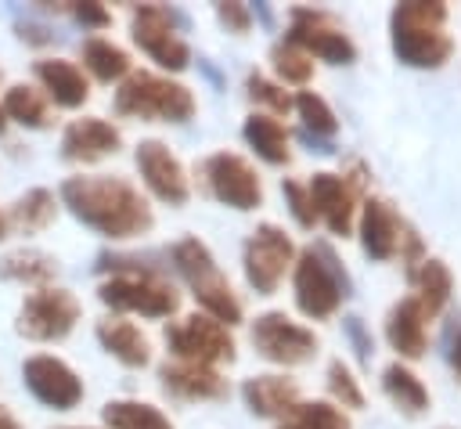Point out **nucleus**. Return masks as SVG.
Segmentation results:
<instances>
[{
    "mask_svg": "<svg viewBox=\"0 0 461 429\" xmlns=\"http://www.w3.org/2000/svg\"><path fill=\"white\" fill-rule=\"evenodd\" d=\"M61 205L90 231L126 242L140 238L155 227V213L148 198L126 180V177H108V173H79L61 184Z\"/></svg>",
    "mask_w": 461,
    "mask_h": 429,
    "instance_id": "f257e3e1",
    "label": "nucleus"
},
{
    "mask_svg": "<svg viewBox=\"0 0 461 429\" xmlns=\"http://www.w3.org/2000/svg\"><path fill=\"white\" fill-rule=\"evenodd\" d=\"M450 7L443 0H403L389 14L393 54L411 68H439L454 54V40L447 32Z\"/></svg>",
    "mask_w": 461,
    "mask_h": 429,
    "instance_id": "f03ea898",
    "label": "nucleus"
},
{
    "mask_svg": "<svg viewBox=\"0 0 461 429\" xmlns=\"http://www.w3.org/2000/svg\"><path fill=\"white\" fill-rule=\"evenodd\" d=\"M101 270H115L108 281L97 285V299L119 314H140V317H169L180 310L176 288L151 267H137V260L126 256H101Z\"/></svg>",
    "mask_w": 461,
    "mask_h": 429,
    "instance_id": "7ed1b4c3",
    "label": "nucleus"
},
{
    "mask_svg": "<svg viewBox=\"0 0 461 429\" xmlns=\"http://www.w3.org/2000/svg\"><path fill=\"white\" fill-rule=\"evenodd\" d=\"M169 260H173L176 274L187 281V288H191V296L198 299L202 314H209V317L220 321L223 328H230V324L241 321V299L234 296L230 281L223 278L216 256L209 252V245H205L202 238H194V234L180 238V242L169 249Z\"/></svg>",
    "mask_w": 461,
    "mask_h": 429,
    "instance_id": "20e7f679",
    "label": "nucleus"
},
{
    "mask_svg": "<svg viewBox=\"0 0 461 429\" xmlns=\"http://www.w3.org/2000/svg\"><path fill=\"white\" fill-rule=\"evenodd\" d=\"M119 115L144 119V123H187L194 115V94L191 87L158 76V72H130L115 97H112Z\"/></svg>",
    "mask_w": 461,
    "mask_h": 429,
    "instance_id": "39448f33",
    "label": "nucleus"
},
{
    "mask_svg": "<svg viewBox=\"0 0 461 429\" xmlns=\"http://www.w3.org/2000/svg\"><path fill=\"white\" fill-rule=\"evenodd\" d=\"M292 285H295V306L310 321L331 317L342 299L349 296V278L339 267V256L328 245H310L292 263Z\"/></svg>",
    "mask_w": 461,
    "mask_h": 429,
    "instance_id": "423d86ee",
    "label": "nucleus"
},
{
    "mask_svg": "<svg viewBox=\"0 0 461 429\" xmlns=\"http://www.w3.org/2000/svg\"><path fill=\"white\" fill-rule=\"evenodd\" d=\"M79 314H83V306L68 288L47 285V288H36L22 299L14 332L32 339V342H58L76 328Z\"/></svg>",
    "mask_w": 461,
    "mask_h": 429,
    "instance_id": "0eeeda50",
    "label": "nucleus"
},
{
    "mask_svg": "<svg viewBox=\"0 0 461 429\" xmlns=\"http://www.w3.org/2000/svg\"><path fill=\"white\" fill-rule=\"evenodd\" d=\"M285 43L299 47L310 58H321L328 65H349L357 61V43L349 40V32H342V25L317 7H292L288 11V32Z\"/></svg>",
    "mask_w": 461,
    "mask_h": 429,
    "instance_id": "6e6552de",
    "label": "nucleus"
},
{
    "mask_svg": "<svg viewBox=\"0 0 461 429\" xmlns=\"http://www.w3.org/2000/svg\"><path fill=\"white\" fill-rule=\"evenodd\" d=\"M166 346L173 353V361H187V364H230L234 361V339L230 332L212 321L209 314H191L180 317L166 328Z\"/></svg>",
    "mask_w": 461,
    "mask_h": 429,
    "instance_id": "1a4fd4ad",
    "label": "nucleus"
},
{
    "mask_svg": "<svg viewBox=\"0 0 461 429\" xmlns=\"http://www.w3.org/2000/svg\"><path fill=\"white\" fill-rule=\"evenodd\" d=\"M130 36L166 72H184L187 61H191V47L176 32V14L169 7H162V4H140V7H133Z\"/></svg>",
    "mask_w": 461,
    "mask_h": 429,
    "instance_id": "9d476101",
    "label": "nucleus"
},
{
    "mask_svg": "<svg viewBox=\"0 0 461 429\" xmlns=\"http://www.w3.org/2000/svg\"><path fill=\"white\" fill-rule=\"evenodd\" d=\"M245 263V281L256 288V296H274L288 267L295 263V245L277 224H259L241 252Z\"/></svg>",
    "mask_w": 461,
    "mask_h": 429,
    "instance_id": "9b49d317",
    "label": "nucleus"
},
{
    "mask_svg": "<svg viewBox=\"0 0 461 429\" xmlns=\"http://www.w3.org/2000/svg\"><path fill=\"white\" fill-rule=\"evenodd\" d=\"M202 180L209 187V195L230 209H256L263 205V180L256 173V166L238 155V151H212L202 162Z\"/></svg>",
    "mask_w": 461,
    "mask_h": 429,
    "instance_id": "f8f14e48",
    "label": "nucleus"
},
{
    "mask_svg": "<svg viewBox=\"0 0 461 429\" xmlns=\"http://www.w3.org/2000/svg\"><path fill=\"white\" fill-rule=\"evenodd\" d=\"M256 353L270 364H306L313 361L317 353V335L310 328H303L299 321H292L285 310H267L252 321V332H249Z\"/></svg>",
    "mask_w": 461,
    "mask_h": 429,
    "instance_id": "ddd939ff",
    "label": "nucleus"
},
{
    "mask_svg": "<svg viewBox=\"0 0 461 429\" xmlns=\"http://www.w3.org/2000/svg\"><path fill=\"white\" fill-rule=\"evenodd\" d=\"M22 382L25 389L54 411H72L83 400V379L54 353H36L22 364Z\"/></svg>",
    "mask_w": 461,
    "mask_h": 429,
    "instance_id": "4468645a",
    "label": "nucleus"
},
{
    "mask_svg": "<svg viewBox=\"0 0 461 429\" xmlns=\"http://www.w3.org/2000/svg\"><path fill=\"white\" fill-rule=\"evenodd\" d=\"M133 162H137V169H140L144 187H148L158 202H166V205H184V202L191 198V184H187L184 162L169 151L166 141H155V137L140 141L137 151H133Z\"/></svg>",
    "mask_w": 461,
    "mask_h": 429,
    "instance_id": "2eb2a0df",
    "label": "nucleus"
},
{
    "mask_svg": "<svg viewBox=\"0 0 461 429\" xmlns=\"http://www.w3.org/2000/svg\"><path fill=\"white\" fill-rule=\"evenodd\" d=\"M407 224L403 216L393 209V202L385 198H364V209H360V245L371 260H393L407 238Z\"/></svg>",
    "mask_w": 461,
    "mask_h": 429,
    "instance_id": "dca6fc26",
    "label": "nucleus"
},
{
    "mask_svg": "<svg viewBox=\"0 0 461 429\" xmlns=\"http://www.w3.org/2000/svg\"><path fill=\"white\" fill-rule=\"evenodd\" d=\"M306 195L313 202L317 220L328 224L331 234H349L353 231V209H357V191L346 184L339 173H313L306 184Z\"/></svg>",
    "mask_w": 461,
    "mask_h": 429,
    "instance_id": "f3484780",
    "label": "nucleus"
},
{
    "mask_svg": "<svg viewBox=\"0 0 461 429\" xmlns=\"http://www.w3.org/2000/svg\"><path fill=\"white\" fill-rule=\"evenodd\" d=\"M119 144H122V133L108 119H97V115L72 119L61 133V155L68 162H101L115 155Z\"/></svg>",
    "mask_w": 461,
    "mask_h": 429,
    "instance_id": "a211bd4d",
    "label": "nucleus"
},
{
    "mask_svg": "<svg viewBox=\"0 0 461 429\" xmlns=\"http://www.w3.org/2000/svg\"><path fill=\"white\" fill-rule=\"evenodd\" d=\"M429 314L414 296H403L385 317V339L403 361H418L429 350Z\"/></svg>",
    "mask_w": 461,
    "mask_h": 429,
    "instance_id": "6ab92c4d",
    "label": "nucleus"
},
{
    "mask_svg": "<svg viewBox=\"0 0 461 429\" xmlns=\"http://www.w3.org/2000/svg\"><path fill=\"white\" fill-rule=\"evenodd\" d=\"M158 379H162V389L180 400H223L227 397V379L205 364L166 361L158 368Z\"/></svg>",
    "mask_w": 461,
    "mask_h": 429,
    "instance_id": "aec40b11",
    "label": "nucleus"
},
{
    "mask_svg": "<svg viewBox=\"0 0 461 429\" xmlns=\"http://www.w3.org/2000/svg\"><path fill=\"white\" fill-rule=\"evenodd\" d=\"M241 397H245V407L256 418H281V422L303 400L299 382L288 379V375H252V379L241 382Z\"/></svg>",
    "mask_w": 461,
    "mask_h": 429,
    "instance_id": "412c9836",
    "label": "nucleus"
},
{
    "mask_svg": "<svg viewBox=\"0 0 461 429\" xmlns=\"http://www.w3.org/2000/svg\"><path fill=\"white\" fill-rule=\"evenodd\" d=\"M36 83L43 87V94L58 105V108H83L90 97V83L83 76V68L68 58H40L32 65Z\"/></svg>",
    "mask_w": 461,
    "mask_h": 429,
    "instance_id": "4be33fe9",
    "label": "nucleus"
},
{
    "mask_svg": "<svg viewBox=\"0 0 461 429\" xmlns=\"http://www.w3.org/2000/svg\"><path fill=\"white\" fill-rule=\"evenodd\" d=\"M97 342L104 353H112L119 364L126 368H144L151 361V342L148 335L133 324V321H122V317H101L97 328H94Z\"/></svg>",
    "mask_w": 461,
    "mask_h": 429,
    "instance_id": "5701e85b",
    "label": "nucleus"
},
{
    "mask_svg": "<svg viewBox=\"0 0 461 429\" xmlns=\"http://www.w3.org/2000/svg\"><path fill=\"white\" fill-rule=\"evenodd\" d=\"M241 137L245 144L270 166H288L292 162V148H288V130L285 123H277L274 115H263V112H252L241 126Z\"/></svg>",
    "mask_w": 461,
    "mask_h": 429,
    "instance_id": "b1692460",
    "label": "nucleus"
},
{
    "mask_svg": "<svg viewBox=\"0 0 461 429\" xmlns=\"http://www.w3.org/2000/svg\"><path fill=\"white\" fill-rule=\"evenodd\" d=\"M407 274H411V285H414V299L425 306V314H429V317L439 314V310L447 306L450 292H454L450 267H447L443 260H429V256H421Z\"/></svg>",
    "mask_w": 461,
    "mask_h": 429,
    "instance_id": "393cba45",
    "label": "nucleus"
},
{
    "mask_svg": "<svg viewBox=\"0 0 461 429\" xmlns=\"http://www.w3.org/2000/svg\"><path fill=\"white\" fill-rule=\"evenodd\" d=\"M58 274V260L43 249H14L0 256V278L14 281V285H32V288H47Z\"/></svg>",
    "mask_w": 461,
    "mask_h": 429,
    "instance_id": "a878e982",
    "label": "nucleus"
},
{
    "mask_svg": "<svg viewBox=\"0 0 461 429\" xmlns=\"http://www.w3.org/2000/svg\"><path fill=\"white\" fill-rule=\"evenodd\" d=\"M54 213H58L54 195L47 187H32V191H25V195H18L11 202V209L4 213V220H7V231L36 234V231H43L54 220Z\"/></svg>",
    "mask_w": 461,
    "mask_h": 429,
    "instance_id": "bb28decb",
    "label": "nucleus"
},
{
    "mask_svg": "<svg viewBox=\"0 0 461 429\" xmlns=\"http://www.w3.org/2000/svg\"><path fill=\"white\" fill-rule=\"evenodd\" d=\"M7 123H18L25 130H43L50 126V108H47V97L36 90V87H25V83H11L4 101H0Z\"/></svg>",
    "mask_w": 461,
    "mask_h": 429,
    "instance_id": "cd10ccee",
    "label": "nucleus"
},
{
    "mask_svg": "<svg viewBox=\"0 0 461 429\" xmlns=\"http://www.w3.org/2000/svg\"><path fill=\"white\" fill-rule=\"evenodd\" d=\"M382 389H385V397H389L403 415H411V418L429 407V389H425L421 379H418L407 364H400V361H393V364L382 371Z\"/></svg>",
    "mask_w": 461,
    "mask_h": 429,
    "instance_id": "c85d7f7f",
    "label": "nucleus"
},
{
    "mask_svg": "<svg viewBox=\"0 0 461 429\" xmlns=\"http://www.w3.org/2000/svg\"><path fill=\"white\" fill-rule=\"evenodd\" d=\"M83 65H86L90 76L101 79V83H115V79L122 83V79L133 72L130 54H126L119 43L104 40V36H94V40L83 43Z\"/></svg>",
    "mask_w": 461,
    "mask_h": 429,
    "instance_id": "c756f323",
    "label": "nucleus"
},
{
    "mask_svg": "<svg viewBox=\"0 0 461 429\" xmlns=\"http://www.w3.org/2000/svg\"><path fill=\"white\" fill-rule=\"evenodd\" d=\"M101 418L108 429H173V422L144 400H108L101 407Z\"/></svg>",
    "mask_w": 461,
    "mask_h": 429,
    "instance_id": "7c9ffc66",
    "label": "nucleus"
},
{
    "mask_svg": "<svg viewBox=\"0 0 461 429\" xmlns=\"http://www.w3.org/2000/svg\"><path fill=\"white\" fill-rule=\"evenodd\" d=\"M277 429H353L342 407L331 400H299L295 411L277 425Z\"/></svg>",
    "mask_w": 461,
    "mask_h": 429,
    "instance_id": "2f4dec72",
    "label": "nucleus"
},
{
    "mask_svg": "<svg viewBox=\"0 0 461 429\" xmlns=\"http://www.w3.org/2000/svg\"><path fill=\"white\" fill-rule=\"evenodd\" d=\"M292 108L299 112L306 133H313V137H331V133L339 130V119H335L331 105H328L321 94H313V90H299V94L292 97Z\"/></svg>",
    "mask_w": 461,
    "mask_h": 429,
    "instance_id": "473e14b6",
    "label": "nucleus"
},
{
    "mask_svg": "<svg viewBox=\"0 0 461 429\" xmlns=\"http://www.w3.org/2000/svg\"><path fill=\"white\" fill-rule=\"evenodd\" d=\"M270 65H274V72H277V79H281V83L306 87V83L313 79V58H310V54H303L299 47L285 43V40L270 47Z\"/></svg>",
    "mask_w": 461,
    "mask_h": 429,
    "instance_id": "72a5a7b5",
    "label": "nucleus"
},
{
    "mask_svg": "<svg viewBox=\"0 0 461 429\" xmlns=\"http://www.w3.org/2000/svg\"><path fill=\"white\" fill-rule=\"evenodd\" d=\"M328 389H331L335 404L353 407V411L364 407V389H360V382L353 379V371H349L342 361H331V364H328Z\"/></svg>",
    "mask_w": 461,
    "mask_h": 429,
    "instance_id": "f704fd0d",
    "label": "nucleus"
},
{
    "mask_svg": "<svg viewBox=\"0 0 461 429\" xmlns=\"http://www.w3.org/2000/svg\"><path fill=\"white\" fill-rule=\"evenodd\" d=\"M245 90H249V97H252V101L267 105V108H270V112H277V115L292 112V94H288L281 83H274V79H267V76H259V72H249Z\"/></svg>",
    "mask_w": 461,
    "mask_h": 429,
    "instance_id": "c9c22d12",
    "label": "nucleus"
},
{
    "mask_svg": "<svg viewBox=\"0 0 461 429\" xmlns=\"http://www.w3.org/2000/svg\"><path fill=\"white\" fill-rule=\"evenodd\" d=\"M281 195H285L288 213L295 216V224L310 231V227L317 224V213H313V202H310V195H306V184H299V180H281Z\"/></svg>",
    "mask_w": 461,
    "mask_h": 429,
    "instance_id": "e433bc0d",
    "label": "nucleus"
},
{
    "mask_svg": "<svg viewBox=\"0 0 461 429\" xmlns=\"http://www.w3.org/2000/svg\"><path fill=\"white\" fill-rule=\"evenodd\" d=\"M216 18L234 36H241V32L252 29V7L249 4H216Z\"/></svg>",
    "mask_w": 461,
    "mask_h": 429,
    "instance_id": "4c0bfd02",
    "label": "nucleus"
},
{
    "mask_svg": "<svg viewBox=\"0 0 461 429\" xmlns=\"http://www.w3.org/2000/svg\"><path fill=\"white\" fill-rule=\"evenodd\" d=\"M65 11H72V14H76V22H83V25H94V29H104V25L112 22L108 7H101V4H68Z\"/></svg>",
    "mask_w": 461,
    "mask_h": 429,
    "instance_id": "58836bf2",
    "label": "nucleus"
},
{
    "mask_svg": "<svg viewBox=\"0 0 461 429\" xmlns=\"http://www.w3.org/2000/svg\"><path fill=\"white\" fill-rule=\"evenodd\" d=\"M346 332H349V339H353V346H357V357H360V361H371V350H375V346H371V335L364 332V321H360V317H349V321H346Z\"/></svg>",
    "mask_w": 461,
    "mask_h": 429,
    "instance_id": "ea45409f",
    "label": "nucleus"
},
{
    "mask_svg": "<svg viewBox=\"0 0 461 429\" xmlns=\"http://www.w3.org/2000/svg\"><path fill=\"white\" fill-rule=\"evenodd\" d=\"M18 36H22V40H32V43H50V36H47L40 25H29V22L18 25Z\"/></svg>",
    "mask_w": 461,
    "mask_h": 429,
    "instance_id": "a19ab883",
    "label": "nucleus"
},
{
    "mask_svg": "<svg viewBox=\"0 0 461 429\" xmlns=\"http://www.w3.org/2000/svg\"><path fill=\"white\" fill-rule=\"evenodd\" d=\"M0 429H25V425H22V422H18V418L0 404Z\"/></svg>",
    "mask_w": 461,
    "mask_h": 429,
    "instance_id": "79ce46f5",
    "label": "nucleus"
},
{
    "mask_svg": "<svg viewBox=\"0 0 461 429\" xmlns=\"http://www.w3.org/2000/svg\"><path fill=\"white\" fill-rule=\"evenodd\" d=\"M450 364H454V371L461 375V332H457V339H454V346H450Z\"/></svg>",
    "mask_w": 461,
    "mask_h": 429,
    "instance_id": "37998d69",
    "label": "nucleus"
},
{
    "mask_svg": "<svg viewBox=\"0 0 461 429\" xmlns=\"http://www.w3.org/2000/svg\"><path fill=\"white\" fill-rule=\"evenodd\" d=\"M0 238H7V220H4V213H0Z\"/></svg>",
    "mask_w": 461,
    "mask_h": 429,
    "instance_id": "c03bdc74",
    "label": "nucleus"
},
{
    "mask_svg": "<svg viewBox=\"0 0 461 429\" xmlns=\"http://www.w3.org/2000/svg\"><path fill=\"white\" fill-rule=\"evenodd\" d=\"M7 130V115H4V108H0V133Z\"/></svg>",
    "mask_w": 461,
    "mask_h": 429,
    "instance_id": "a18cd8bd",
    "label": "nucleus"
},
{
    "mask_svg": "<svg viewBox=\"0 0 461 429\" xmlns=\"http://www.w3.org/2000/svg\"><path fill=\"white\" fill-rule=\"evenodd\" d=\"M65 429H86V425H65Z\"/></svg>",
    "mask_w": 461,
    "mask_h": 429,
    "instance_id": "49530a36",
    "label": "nucleus"
}]
</instances>
